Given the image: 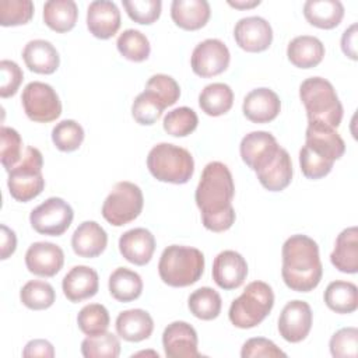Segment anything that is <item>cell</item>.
Returning <instances> with one entry per match:
<instances>
[{
    "mask_svg": "<svg viewBox=\"0 0 358 358\" xmlns=\"http://www.w3.org/2000/svg\"><path fill=\"white\" fill-rule=\"evenodd\" d=\"M34 15V3L31 0H1L0 25L17 27L29 22Z\"/></svg>",
    "mask_w": 358,
    "mask_h": 358,
    "instance_id": "cell-44",
    "label": "cell"
},
{
    "mask_svg": "<svg viewBox=\"0 0 358 358\" xmlns=\"http://www.w3.org/2000/svg\"><path fill=\"white\" fill-rule=\"evenodd\" d=\"M119 53L130 62H144L148 59L151 46L147 36L137 29L123 31L116 41Z\"/></svg>",
    "mask_w": 358,
    "mask_h": 358,
    "instance_id": "cell-38",
    "label": "cell"
},
{
    "mask_svg": "<svg viewBox=\"0 0 358 358\" xmlns=\"http://www.w3.org/2000/svg\"><path fill=\"white\" fill-rule=\"evenodd\" d=\"M42 166V152L35 147H27L21 161L8 171L7 186L13 199L27 203L42 193L45 189Z\"/></svg>",
    "mask_w": 358,
    "mask_h": 358,
    "instance_id": "cell-7",
    "label": "cell"
},
{
    "mask_svg": "<svg viewBox=\"0 0 358 358\" xmlns=\"http://www.w3.org/2000/svg\"><path fill=\"white\" fill-rule=\"evenodd\" d=\"M78 18V8L73 0H49L43 6V21L56 32H69Z\"/></svg>",
    "mask_w": 358,
    "mask_h": 358,
    "instance_id": "cell-32",
    "label": "cell"
},
{
    "mask_svg": "<svg viewBox=\"0 0 358 358\" xmlns=\"http://www.w3.org/2000/svg\"><path fill=\"white\" fill-rule=\"evenodd\" d=\"M331 264L341 273L355 274L358 271V229L350 227L343 229L330 255Z\"/></svg>",
    "mask_w": 358,
    "mask_h": 358,
    "instance_id": "cell-28",
    "label": "cell"
},
{
    "mask_svg": "<svg viewBox=\"0 0 358 358\" xmlns=\"http://www.w3.org/2000/svg\"><path fill=\"white\" fill-rule=\"evenodd\" d=\"M305 145L327 161H337L345 152V143L334 127L322 122H309L305 133Z\"/></svg>",
    "mask_w": 358,
    "mask_h": 358,
    "instance_id": "cell-13",
    "label": "cell"
},
{
    "mask_svg": "<svg viewBox=\"0 0 358 358\" xmlns=\"http://www.w3.org/2000/svg\"><path fill=\"white\" fill-rule=\"evenodd\" d=\"M331 161L320 158L315 152H312L306 145H303L299 151V165L302 173L308 179H320L330 173L333 168Z\"/></svg>",
    "mask_w": 358,
    "mask_h": 358,
    "instance_id": "cell-48",
    "label": "cell"
},
{
    "mask_svg": "<svg viewBox=\"0 0 358 358\" xmlns=\"http://www.w3.org/2000/svg\"><path fill=\"white\" fill-rule=\"evenodd\" d=\"M119 250L127 262L144 266L154 255L155 238L145 228L129 229L119 238Z\"/></svg>",
    "mask_w": 358,
    "mask_h": 358,
    "instance_id": "cell-21",
    "label": "cell"
},
{
    "mask_svg": "<svg viewBox=\"0 0 358 358\" xmlns=\"http://www.w3.org/2000/svg\"><path fill=\"white\" fill-rule=\"evenodd\" d=\"M187 306L194 317L201 320H213L221 313L222 301L215 289L201 287L190 294Z\"/></svg>",
    "mask_w": 358,
    "mask_h": 358,
    "instance_id": "cell-35",
    "label": "cell"
},
{
    "mask_svg": "<svg viewBox=\"0 0 358 358\" xmlns=\"http://www.w3.org/2000/svg\"><path fill=\"white\" fill-rule=\"evenodd\" d=\"M199 338L194 327L186 322L169 323L162 333V345L168 358H199Z\"/></svg>",
    "mask_w": 358,
    "mask_h": 358,
    "instance_id": "cell-15",
    "label": "cell"
},
{
    "mask_svg": "<svg viewBox=\"0 0 358 358\" xmlns=\"http://www.w3.org/2000/svg\"><path fill=\"white\" fill-rule=\"evenodd\" d=\"M87 27L98 39L112 38L120 28V11L113 1L95 0L87 8Z\"/></svg>",
    "mask_w": 358,
    "mask_h": 358,
    "instance_id": "cell-19",
    "label": "cell"
},
{
    "mask_svg": "<svg viewBox=\"0 0 358 358\" xmlns=\"http://www.w3.org/2000/svg\"><path fill=\"white\" fill-rule=\"evenodd\" d=\"M22 305L32 310H43L50 308L56 301L53 287L42 280H31L20 291Z\"/></svg>",
    "mask_w": 358,
    "mask_h": 358,
    "instance_id": "cell-37",
    "label": "cell"
},
{
    "mask_svg": "<svg viewBox=\"0 0 358 358\" xmlns=\"http://www.w3.org/2000/svg\"><path fill=\"white\" fill-rule=\"evenodd\" d=\"M122 4L130 17L137 24L150 25L161 15V0H122Z\"/></svg>",
    "mask_w": 358,
    "mask_h": 358,
    "instance_id": "cell-45",
    "label": "cell"
},
{
    "mask_svg": "<svg viewBox=\"0 0 358 358\" xmlns=\"http://www.w3.org/2000/svg\"><path fill=\"white\" fill-rule=\"evenodd\" d=\"M242 358H278L287 357V354L280 350L271 340L264 337H253L245 341L241 350Z\"/></svg>",
    "mask_w": 358,
    "mask_h": 358,
    "instance_id": "cell-50",
    "label": "cell"
},
{
    "mask_svg": "<svg viewBox=\"0 0 358 358\" xmlns=\"http://www.w3.org/2000/svg\"><path fill=\"white\" fill-rule=\"evenodd\" d=\"M52 141L57 150L71 152L80 148L84 141V129L73 119H64L52 130Z\"/></svg>",
    "mask_w": 358,
    "mask_h": 358,
    "instance_id": "cell-41",
    "label": "cell"
},
{
    "mask_svg": "<svg viewBox=\"0 0 358 358\" xmlns=\"http://www.w3.org/2000/svg\"><path fill=\"white\" fill-rule=\"evenodd\" d=\"M211 8L206 0H173L171 17L173 22L186 31L203 28L210 20Z\"/></svg>",
    "mask_w": 358,
    "mask_h": 358,
    "instance_id": "cell-25",
    "label": "cell"
},
{
    "mask_svg": "<svg viewBox=\"0 0 358 358\" xmlns=\"http://www.w3.org/2000/svg\"><path fill=\"white\" fill-rule=\"evenodd\" d=\"M357 22L351 24L341 36V50L351 60H357Z\"/></svg>",
    "mask_w": 358,
    "mask_h": 358,
    "instance_id": "cell-53",
    "label": "cell"
},
{
    "mask_svg": "<svg viewBox=\"0 0 358 358\" xmlns=\"http://www.w3.org/2000/svg\"><path fill=\"white\" fill-rule=\"evenodd\" d=\"M110 295L119 302H131L143 292V280L138 273L127 268L117 267L112 271L108 281Z\"/></svg>",
    "mask_w": 358,
    "mask_h": 358,
    "instance_id": "cell-31",
    "label": "cell"
},
{
    "mask_svg": "<svg viewBox=\"0 0 358 358\" xmlns=\"http://www.w3.org/2000/svg\"><path fill=\"white\" fill-rule=\"evenodd\" d=\"M231 55L227 45L220 39H206L196 45L192 53L190 64L194 74L203 78L224 73L229 66Z\"/></svg>",
    "mask_w": 358,
    "mask_h": 358,
    "instance_id": "cell-11",
    "label": "cell"
},
{
    "mask_svg": "<svg viewBox=\"0 0 358 358\" xmlns=\"http://www.w3.org/2000/svg\"><path fill=\"white\" fill-rule=\"evenodd\" d=\"M144 206L141 189L127 180L117 182L102 204V217L113 227L134 221Z\"/></svg>",
    "mask_w": 358,
    "mask_h": 358,
    "instance_id": "cell-8",
    "label": "cell"
},
{
    "mask_svg": "<svg viewBox=\"0 0 358 358\" xmlns=\"http://www.w3.org/2000/svg\"><path fill=\"white\" fill-rule=\"evenodd\" d=\"M312 309L301 299L289 301L278 317L280 336L288 343H299L306 338L312 329Z\"/></svg>",
    "mask_w": 358,
    "mask_h": 358,
    "instance_id": "cell-12",
    "label": "cell"
},
{
    "mask_svg": "<svg viewBox=\"0 0 358 358\" xmlns=\"http://www.w3.org/2000/svg\"><path fill=\"white\" fill-rule=\"evenodd\" d=\"M287 56L295 67L312 69L323 60L324 45L316 36L301 35L288 43Z\"/></svg>",
    "mask_w": 358,
    "mask_h": 358,
    "instance_id": "cell-29",
    "label": "cell"
},
{
    "mask_svg": "<svg viewBox=\"0 0 358 358\" xmlns=\"http://www.w3.org/2000/svg\"><path fill=\"white\" fill-rule=\"evenodd\" d=\"M213 280L222 289L239 288L248 275V263L235 250H222L213 262Z\"/></svg>",
    "mask_w": 358,
    "mask_h": 358,
    "instance_id": "cell-17",
    "label": "cell"
},
{
    "mask_svg": "<svg viewBox=\"0 0 358 358\" xmlns=\"http://www.w3.org/2000/svg\"><path fill=\"white\" fill-rule=\"evenodd\" d=\"M22 59L27 67L38 74H53L60 64L56 48L45 39L29 41L22 50Z\"/></svg>",
    "mask_w": 358,
    "mask_h": 358,
    "instance_id": "cell-27",
    "label": "cell"
},
{
    "mask_svg": "<svg viewBox=\"0 0 358 358\" xmlns=\"http://www.w3.org/2000/svg\"><path fill=\"white\" fill-rule=\"evenodd\" d=\"M64 296L70 302H81L92 298L99 288L98 273L88 266H74L62 281Z\"/></svg>",
    "mask_w": 358,
    "mask_h": 358,
    "instance_id": "cell-22",
    "label": "cell"
},
{
    "mask_svg": "<svg viewBox=\"0 0 358 358\" xmlns=\"http://www.w3.org/2000/svg\"><path fill=\"white\" fill-rule=\"evenodd\" d=\"M147 168L159 182L183 185L193 176L194 161L186 148L171 143H159L150 150Z\"/></svg>",
    "mask_w": 358,
    "mask_h": 358,
    "instance_id": "cell-5",
    "label": "cell"
},
{
    "mask_svg": "<svg viewBox=\"0 0 358 358\" xmlns=\"http://www.w3.org/2000/svg\"><path fill=\"white\" fill-rule=\"evenodd\" d=\"M145 90L155 92L165 106H172L180 96V87L175 78L168 74H154L145 84Z\"/></svg>",
    "mask_w": 358,
    "mask_h": 358,
    "instance_id": "cell-47",
    "label": "cell"
},
{
    "mask_svg": "<svg viewBox=\"0 0 358 358\" xmlns=\"http://www.w3.org/2000/svg\"><path fill=\"white\" fill-rule=\"evenodd\" d=\"M204 271V255L192 246L171 245L164 249L158 273L169 287H189L197 282Z\"/></svg>",
    "mask_w": 358,
    "mask_h": 358,
    "instance_id": "cell-4",
    "label": "cell"
},
{
    "mask_svg": "<svg viewBox=\"0 0 358 358\" xmlns=\"http://www.w3.org/2000/svg\"><path fill=\"white\" fill-rule=\"evenodd\" d=\"M324 303L336 313H352L358 308V288L350 281H333L324 291Z\"/></svg>",
    "mask_w": 358,
    "mask_h": 358,
    "instance_id": "cell-33",
    "label": "cell"
},
{
    "mask_svg": "<svg viewBox=\"0 0 358 358\" xmlns=\"http://www.w3.org/2000/svg\"><path fill=\"white\" fill-rule=\"evenodd\" d=\"M64 263L63 249L52 242H35L25 253V266L39 277L56 275Z\"/></svg>",
    "mask_w": 358,
    "mask_h": 358,
    "instance_id": "cell-18",
    "label": "cell"
},
{
    "mask_svg": "<svg viewBox=\"0 0 358 358\" xmlns=\"http://www.w3.org/2000/svg\"><path fill=\"white\" fill-rule=\"evenodd\" d=\"M235 185L229 168L220 162H208L196 187L194 200L201 211L203 225L213 232L229 229L236 218L232 207Z\"/></svg>",
    "mask_w": 358,
    "mask_h": 358,
    "instance_id": "cell-1",
    "label": "cell"
},
{
    "mask_svg": "<svg viewBox=\"0 0 358 358\" xmlns=\"http://www.w3.org/2000/svg\"><path fill=\"white\" fill-rule=\"evenodd\" d=\"M81 354L84 358H117L120 341L117 336L109 331L87 336L81 343Z\"/></svg>",
    "mask_w": 358,
    "mask_h": 358,
    "instance_id": "cell-39",
    "label": "cell"
},
{
    "mask_svg": "<svg viewBox=\"0 0 358 358\" xmlns=\"http://www.w3.org/2000/svg\"><path fill=\"white\" fill-rule=\"evenodd\" d=\"M22 357L25 358H34V357H42V358H52L55 357V348L52 343L43 338H35L25 344L22 350Z\"/></svg>",
    "mask_w": 358,
    "mask_h": 358,
    "instance_id": "cell-51",
    "label": "cell"
},
{
    "mask_svg": "<svg viewBox=\"0 0 358 358\" xmlns=\"http://www.w3.org/2000/svg\"><path fill=\"white\" fill-rule=\"evenodd\" d=\"M281 275L285 285L296 292L315 289L323 275L317 243L302 234L291 235L282 245Z\"/></svg>",
    "mask_w": 358,
    "mask_h": 358,
    "instance_id": "cell-2",
    "label": "cell"
},
{
    "mask_svg": "<svg viewBox=\"0 0 358 358\" xmlns=\"http://www.w3.org/2000/svg\"><path fill=\"white\" fill-rule=\"evenodd\" d=\"M292 161L288 151L280 147L277 155L260 171L256 172L260 185L268 192H281L292 180Z\"/></svg>",
    "mask_w": 358,
    "mask_h": 358,
    "instance_id": "cell-26",
    "label": "cell"
},
{
    "mask_svg": "<svg viewBox=\"0 0 358 358\" xmlns=\"http://www.w3.org/2000/svg\"><path fill=\"white\" fill-rule=\"evenodd\" d=\"M0 159L3 168L8 172L11 171L22 158V138L20 133L7 126L0 129Z\"/></svg>",
    "mask_w": 358,
    "mask_h": 358,
    "instance_id": "cell-43",
    "label": "cell"
},
{
    "mask_svg": "<svg viewBox=\"0 0 358 358\" xmlns=\"http://www.w3.org/2000/svg\"><path fill=\"white\" fill-rule=\"evenodd\" d=\"M0 73H1L0 96L8 98L15 95L24 80V73L21 67L15 62L4 59L0 62Z\"/></svg>",
    "mask_w": 358,
    "mask_h": 358,
    "instance_id": "cell-49",
    "label": "cell"
},
{
    "mask_svg": "<svg viewBox=\"0 0 358 358\" xmlns=\"http://www.w3.org/2000/svg\"><path fill=\"white\" fill-rule=\"evenodd\" d=\"M110 317L108 309L101 303H88L77 315V324L87 336L105 333L109 327Z\"/></svg>",
    "mask_w": 358,
    "mask_h": 358,
    "instance_id": "cell-40",
    "label": "cell"
},
{
    "mask_svg": "<svg viewBox=\"0 0 358 358\" xmlns=\"http://www.w3.org/2000/svg\"><path fill=\"white\" fill-rule=\"evenodd\" d=\"M165 108V103L155 92L144 90L133 101L131 116L138 124L151 126L161 117Z\"/></svg>",
    "mask_w": 358,
    "mask_h": 358,
    "instance_id": "cell-36",
    "label": "cell"
},
{
    "mask_svg": "<svg viewBox=\"0 0 358 358\" xmlns=\"http://www.w3.org/2000/svg\"><path fill=\"white\" fill-rule=\"evenodd\" d=\"M74 213L71 206L60 197H49L29 214L31 227L42 235L60 236L71 225Z\"/></svg>",
    "mask_w": 358,
    "mask_h": 358,
    "instance_id": "cell-10",
    "label": "cell"
},
{
    "mask_svg": "<svg viewBox=\"0 0 358 358\" xmlns=\"http://www.w3.org/2000/svg\"><path fill=\"white\" fill-rule=\"evenodd\" d=\"M116 333L126 341L138 343L147 340L154 330V320L144 309H127L116 317Z\"/></svg>",
    "mask_w": 358,
    "mask_h": 358,
    "instance_id": "cell-24",
    "label": "cell"
},
{
    "mask_svg": "<svg viewBox=\"0 0 358 358\" xmlns=\"http://www.w3.org/2000/svg\"><path fill=\"white\" fill-rule=\"evenodd\" d=\"M25 115L38 123L56 120L62 113V102L55 88L46 83L32 81L25 85L21 95Z\"/></svg>",
    "mask_w": 358,
    "mask_h": 358,
    "instance_id": "cell-9",
    "label": "cell"
},
{
    "mask_svg": "<svg viewBox=\"0 0 358 358\" xmlns=\"http://www.w3.org/2000/svg\"><path fill=\"white\" fill-rule=\"evenodd\" d=\"M108 245L106 231L95 221L81 222L71 236V248L80 257L92 259L99 256Z\"/></svg>",
    "mask_w": 358,
    "mask_h": 358,
    "instance_id": "cell-23",
    "label": "cell"
},
{
    "mask_svg": "<svg viewBox=\"0 0 358 358\" xmlns=\"http://www.w3.org/2000/svg\"><path fill=\"white\" fill-rule=\"evenodd\" d=\"M199 124L197 113L187 106L175 108L164 117V130L173 137H186L196 130Z\"/></svg>",
    "mask_w": 358,
    "mask_h": 358,
    "instance_id": "cell-42",
    "label": "cell"
},
{
    "mask_svg": "<svg viewBox=\"0 0 358 358\" xmlns=\"http://www.w3.org/2000/svg\"><path fill=\"white\" fill-rule=\"evenodd\" d=\"M0 238H1V242H0V259L6 260V259H8L15 252L17 236H15V232L11 228H8L7 225L1 224L0 225Z\"/></svg>",
    "mask_w": 358,
    "mask_h": 358,
    "instance_id": "cell-52",
    "label": "cell"
},
{
    "mask_svg": "<svg viewBox=\"0 0 358 358\" xmlns=\"http://www.w3.org/2000/svg\"><path fill=\"white\" fill-rule=\"evenodd\" d=\"M280 145L275 137L268 131H250L239 145L242 161L255 172L263 169L278 152Z\"/></svg>",
    "mask_w": 358,
    "mask_h": 358,
    "instance_id": "cell-14",
    "label": "cell"
},
{
    "mask_svg": "<svg viewBox=\"0 0 358 358\" xmlns=\"http://www.w3.org/2000/svg\"><path fill=\"white\" fill-rule=\"evenodd\" d=\"M243 115L253 123H268L274 120L281 110L278 95L266 87L252 90L242 103Z\"/></svg>",
    "mask_w": 358,
    "mask_h": 358,
    "instance_id": "cell-20",
    "label": "cell"
},
{
    "mask_svg": "<svg viewBox=\"0 0 358 358\" xmlns=\"http://www.w3.org/2000/svg\"><path fill=\"white\" fill-rule=\"evenodd\" d=\"M303 15L313 27L333 29L344 17V6L340 0H308L303 4Z\"/></svg>",
    "mask_w": 358,
    "mask_h": 358,
    "instance_id": "cell-30",
    "label": "cell"
},
{
    "mask_svg": "<svg viewBox=\"0 0 358 358\" xmlns=\"http://www.w3.org/2000/svg\"><path fill=\"white\" fill-rule=\"evenodd\" d=\"M234 103V92L228 84L213 83L206 85L199 95V105L208 116L225 115Z\"/></svg>",
    "mask_w": 358,
    "mask_h": 358,
    "instance_id": "cell-34",
    "label": "cell"
},
{
    "mask_svg": "<svg viewBox=\"0 0 358 358\" xmlns=\"http://www.w3.org/2000/svg\"><path fill=\"white\" fill-rule=\"evenodd\" d=\"M228 4L231 6V7H235V8H241V10H243V8H253V7H256V6H259L260 4V0H235V1H228Z\"/></svg>",
    "mask_w": 358,
    "mask_h": 358,
    "instance_id": "cell-54",
    "label": "cell"
},
{
    "mask_svg": "<svg viewBox=\"0 0 358 358\" xmlns=\"http://www.w3.org/2000/svg\"><path fill=\"white\" fill-rule=\"evenodd\" d=\"M274 306V292L264 281H252L232 301L228 317L235 327L252 329L260 324Z\"/></svg>",
    "mask_w": 358,
    "mask_h": 358,
    "instance_id": "cell-6",
    "label": "cell"
},
{
    "mask_svg": "<svg viewBox=\"0 0 358 358\" xmlns=\"http://www.w3.org/2000/svg\"><path fill=\"white\" fill-rule=\"evenodd\" d=\"M238 46L246 52L257 53L268 49L273 41V29L267 20L259 15L241 18L234 28Z\"/></svg>",
    "mask_w": 358,
    "mask_h": 358,
    "instance_id": "cell-16",
    "label": "cell"
},
{
    "mask_svg": "<svg viewBox=\"0 0 358 358\" xmlns=\"http://www.w3.org/2000/svg\"><path fill=\"white\" fill-rule=\"evenodd\" d=\"M299 98L306 109L308 122H322L338 127L343 119V105L333 84L323 77H310L299 85Z\"/></svg>",
    "mask_w": 358,
    "mask_h": 358,
    "instance_id": "cell-3",
    "label": "cell"
},
{
    "mask_svg": "<svg viewBox=\"0 0 358 358\" xmlns=\"http://www.w3.org/2000/svg\"><path fill=\"white\" fill-rule=\"evenodd\" d=\"M329 347L334 358H355L358 355V330L355 327L340 329L331 336Z\"/></svg>",
    "mask_w": 358,
    "mask_h": 358,
    "instance_id": "cell-46",
    "label": "cell"
}]
</instances>
